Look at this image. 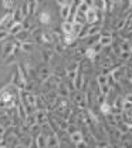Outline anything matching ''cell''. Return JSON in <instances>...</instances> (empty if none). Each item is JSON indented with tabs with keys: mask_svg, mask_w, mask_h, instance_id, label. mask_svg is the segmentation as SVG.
Here are the masks:
<instances>
[{
	"mask_svg": "<svg viewBox=\"0 0 132 148\" xmlns=\"http://www.w3.org/2000/svg\"><path fill=\"white\" fill-rule=\"evenodd\" d=\"M71 9H73V1H61V9H60V16L64 21H68L71 16Z\"/></svg>",
	"mask_w": 132,
	"mask_h": 148,
	"instance_id": "6da1fadb",
	"label": "cell"
},
{
	"mask_svg": "<svg viewBox=\"0 0 132 148\" xmlns=\"http://www.w3.org/2000/svg\"><path fill=\"white\" fill-rule=\"evenodd\" d=\"M99 16H101V12H98L94 6H91V9L88 10V13L85 14V20L90 23V26H94L95 23L98 21Z\"/></svg>",
	"mask_w": 132,
	"mask_h": 148,
	"instance_id": "7a4b0ae2",
	"label": "cell"
},
{
	"mask_svg": "<svg viewBox=\"0 0 132 148\" xmlns=\"http://www.w3.org/2000/svg\"><path fill=\"white\" fill-rule=\"evenodd\" d=\"M74 101L78 104L80 108H85L87 104H88V103H87L85 92H82V91H76V94H74Z\"/></svg>",
	"mask_w": 132,
	"mask_h": 148,
	"instance_id": "3957f363",
	"label": "cell"
},
{
	"mask_svg": "<svg viewBox=\"0 0 132 148\" xmlns=\"http://www.w3.org/2000/svg\"><path fill=\"white\" fill-rule=\"evenodd\" d=\"M12 21H13V14H12V12L7 13V14H4L3 17L0 18V32H1V30H6V32H7V29H9V26H10Z\"/></svg>",
	"mask_w": 132,
	"mask_h": 148,
	"instance_id": "277c9868",
	"label": "cell"
},
{
	"mask_svg": "<svg viewBox=\"0 0 132 148\" xmlns=\"http://www.w3.org/2000/svg\"><path fill=\"white\" fill-rule=\"evenodd\" d=\"M17 46H16V43H13V41H9V43H6L4 44V47H3V58L6 60L9 56H12L14 53V49H16Z\"/></svg>",
	"mask_w": 132,
	"mask_h": 148,
	"instance_id": "5b68a950",
	"label": "cell"
},
{
	"mask_svg": "<svg viewBox=\"0 0 132 148\" xmlns=\"http://www.w3.org/2000/svg\"><path fill=\"white\" fill-rule=\"evenodd\" d=\"M21 30H24L23 29V23H14V21H12L9 29H7L9 34H12V36H17Z\"/></svg>",
	"mask_w": 132,
	"mask_h": 148,
	"instance_id": "8992f818",
	"label": "cell"
},
{
	"mask_svg": "<svg viewBox=\"0 0 132 148\" xmlns=\"http://www.w3.org/2000/svg\"><path fill=\"white\" fill-rule=\"evenodd\" d=\"M73 86H74V90L76 91H81V88L84 86V74L81 73V71H78L76 80L73 81Z\"/></svg>",
	"mask_w": 132,
	"mask_h": 148,
	"instance_id": "52a82bcc",
	"label": "cell"
},
{
	"mask_svg": "<svg viewBox=\"0 0 132 148\" xmlns=\"http://www.w3.org/2000/svg\"><path fill=\"white\" fill-rule=\"evenodd\" d=\"M60 147V140L56 134H51L47 137V148H58Z\"/></svg>",
	"mask_w": 132,
	"mask_h": 148,
	"instance_id": "ba28073f",
	"label": "cell"
},
{
	"mask_svg": "<svg viewBox=\"0 0 132 148\" xmlns=\"http://www.w3.org/2000/svg\"><path fill=\"white\" fill-rule=\"evenodd\" d=\"M12 14H13V21H14V23H21V21H24V16H23L21 7H16V9L12 12Z\"/></svg>",
	"mask_w": 132,
	"mask_h": 148,
	"instance_id": "9c48e42d",
	"label": "cell"
},
{
	"mask_svg": "<svg viewBox=\"0 0 132 148\" xmlns=\"http://www.w3.org/2000/svg\"><path fill=\"white\" fill-rule=\"evenodd\" d=\"M61 29H63L64 34H74L73 33L74 32V23H71V21H63Z\"/></svg>",
	"mask_w": 132,
	"mask_h": 148,
	"instance_id": "30bf717a",
	"label": "cell"
},
{
	"mask_svg": "<svg viewBox=\"0 0 132 148\" xmlns=\"http://www.w3.org/2000/svg\"><path fill=\"white\" fill-rule=\"evenodd\" d=\"M58 95H60L61 98H65V97L70 95V88H68L64 83H60V84H58Z\"/></svg>",
	"mask_w": 132,
	"mask_h": 148,
	"instance_id": "8fae6325",
	"label": "cell"
},
{
	"mask_svg": "<svg viewBox=\"0 0 132 148\" xmlns=\"http://www.w3.org/2000/svg\"><path fill=\"white\" fill-rule=\"evenodd\" d=\"M99 43L102 44V47H108L112 44V36L111 34H101L99 36Z\"/></svg>",
	"mask_w": 132,
	"mask_h": 148,
	"instance_id": "7c38bea8",
	"label": "cell"
},
{
	"mask_svg": "<svg viewBox=\"0 0 132 148\" xmlns=\"http://www.w3.org/2000/svg\"><path fill=\"white\" fill-rule=\"evenodd\" d=\"M97 83L99 87H104V86H110V75L107 74H99L97 77Z\"/></svg>",
	"mask_w": 132,
	"mask_h": 148,
	"instance_id": "4fadbf2b",
	"label": "cell"
},
{
	"mask_svg": "<svg viewBox=\"0 0 132 148\" xmlns=\"http://www.w3.org/2000/svg\"><path fill=\"white\" fill-rule=\"evenodd\" d=\"M36 147L37 148H47V138L44 137L43 132L36 137Z\"/></svg>",
	"mask_w": 132,
	"mask_h": 148,
	"instance_id": "5bb4252c",
	"label": "cell"
},
{
	"mask_svg": "<svg viewBox=\"0 0 132 148\" xmlns=\"http://www.w3.org/2000/svg\"><path fill=\"white\" fill-rule=\"evenodd\" d=\"M70 140H71V143H74V144H78V143H81V141H84V135H82V132L78 130L77 132H74V134H71L70 135Z\"/></svg>",
	"mask_w": 132,
	"mask_h": 148,
	"instance_id": "9a60e30c",
	"label": "cell"
},
{
	"mask_svg": "<svg viewBox=\"0 0 132 148\" xmlns=\"http://www.w3.org/2000/svg\"><path fill=\"white\" fill-rule=\"evenodd\" d=\"M20 49H21L23 53H31L34 50V44L31 41H24V43L20 44Z\"/></svg>",
	"mask_w": 132,
	"mask_h": 148,
	"instance_id": "2e32d148",
	"label": "cell"
},
{
	"mask_svg": "<svg viewBox=\"0 0 132 148\" xmlns=\"http://www.w3.org/2000/svg\"><path fill=\"white\" fill-rule=\"evenodd\" d=\"M34 115H36V120H37L38 124L47 123V121H46V111L44 110H37L36 112H34Z\"/></svg>",
	"mask_w": 132,
	"mask_h": 148,
	"instance_id": "e0dca14e",
	"label": "cell"
},
{
	"mask_svg": "<svg viewBox=\"0 0 132 148\" xmlns=\"http://www.w3.org/2000/svg\"><path fill=\"white\" fill-rule=\"evenodd\" d=\"M132 51V46L128 40H124L121 43V53H131Z\"/></svg>",
	"mask_w": 132,
	"mask_h": 148,
	"instance_id": "ac0fdd59",
	"label": "cell"
},
{
	"mask_svg": "<svg viewBox=\"0 0 132 148\" xmlns=\"http://www.w3.org/2000/svg\"><path fill=\"white\" fill-rule=\"evenodd\" d=\"M29 36H30V32H27V30H21L19 34L16 36V38H17V41H21V43H24V41H27Z\"/></svg>",
	"mask_w": 132,
	"mask_h": 148,
	"instance_id": "d6986e66",
	"label": "cell"
},
{
	"mask_svg": "<svg viewBox=\"0 0 132 148\" xmlns=\"http://www.w3.org/2000/svg\"><path fill=\"white\" fill-rule=\"evenodd\" d=\"M50 21H51L50 13H48V12H41V14H40V23H43V24H48Z\"/></svg>",
	"mask_w": 132,
	"mask_h": 148,
	"instance_id": "ffe728a7",
	"label": "cell"
},
{
	"mask_svg": "<svg viewBox=\"0 0 132 148\" xmlns=\"http://www.w3.org/2000/svg\"><path fill=\"white\" fill-rule=\"evenodd\" d=\"M38 3L37 0H34V1H29V14L31 16V14H34L36 12H37V7H38Z\"/></svg>",
	"mask_w": 132,
	"mask_h": 148,
	"instance_id": "44dd1931",
	"label": "cell"
},
{
	"mask_svg": "<svg viewBox=\"0 0 132 148\" xmlns=\"http://www.w3.org/2000/svg\"><path fill=\"white\" fill-rule=\"evenodd\" d=\"M98 33H99V26H97V24L90 26L87 29V37H91V36H94V34H98Z\"/></svg>",
	"mask_w": 132,
	"mask_h": 148,
	"instance_id": "7402d4cb",
	"label": "cell"
},
{
	"mask_svg": "<svg viewBox=\"0 0 132 148\" xmlns=\"http://www.w3.org/2000/svg\"><path fill=\"white\" fill-rule=\"evenodd\" d=\"M111 111H112V107H111L108 103L101 104V112H102L104 115H110V114H111Z\"/></svg>",
	"mask_w": 132,
	"mask_h": 148,
	"instance_id": "603a6c76",
	"label": "cell"
},
{
	"mask_svg": "<svg viewBox=\"0 0 132 148\" xmlns=\"http://www.w3.org/2000/svg\"><path fill=\"white\" fill-rule=\"evenodd\" d=\"M40 77H41L43 81L47 80V78L50 77V69H48V67H43V69L40 70Z\"/></svg>",
	"mask_w": 132,
	"mask_h": 148,
	"instance_id": "cb8c5ba5",
	"label": "cell"
},
{
	"mask_svg": "<svg viewBox=\"0 0 132 148\" xmlns=\"http://www.w3.org/2000/svg\"><path fill=\"white\" fill-rule=\"evenodd\" d=\"M30 132H31V134H34V135H40V134H41V124H34V125H31V127H30Z\"/></svg>",
	"mask_w": 132,
	"mask_h": 148,
	"instance_id": "d4e9b609",
	"label": "cell"
},
{
	"mask_svg": "<svg viewBox=\"0 0 132 148\" xmlns=\"http://www.w3.org/2000/svg\"><path fill=\"white\" fill-rule=\"evenodd\" d=\"M31 143H33V138L31 137H23L21 138V145L23 147H26V148L31 147Z\"/></svg>",
	"mask_w": 132,
	"mask_h": 148,
	"instance_id": "484cf974",
	"label": "cell"
},
{
	"mask_svg": "<svg viewBox=\"0 0 132 148\" xmlns=\"http://www.w3.org/2000/svg\"><path fill=\"white\" fill-rule=\"evenodd\" d=\"M125 26H127V18H119V21L116 23L115 29H116V30H124Z\"/></svg>",
	"mask_w": 132,
	"mask_h": 148,
	"instance_id": "4316f807",
	"label": "cell"
},
{
	"mask_svg": "<svg viewBox=\"0 0 132 148\" xmlns=\"http://www.w3.org/2000/svg\"><path fill=\"white\" fill-rule=\"evenodd\" d=\"M1 6H3L6 10H12V9H13V6H14V3H13V1H10V0H3V1H1Z\"/></svg>",
	"mask_w": 132,
	"mask_h": 148,
	"instance_id": "83f0119b",
	"label": "cell"
},
{
	"mask_svg": "<svg viewBox=\"0 0 132 148\" xmlns=\"http://www.w3.org/2000/svg\"><path fill=\"white\" fill-rule=\"evenodd\" d=\"M21 12H23L24 18H27V16H29V1H24V3L21 4Z\"/></svg>",
	"mask_w": 132,
	"mask_h": 148,
	"instance_id": "f1b7e54d",
	"label": "cell"
},
{
	"mask_svg": "<svg viewBox=\"0 0 132 148\" xmlns=\"http://www.w3.org/2000/svg\"><path fill=\"white\" fill-rule=\"evenodd\" d=\"M51 56H53V53H51L50 50H46V51H43V53H41V57H43V60H44L46 63H48V61H50Z\"/></svg>",
	"mask_w": 132,
	"mask_h": 148,
	"instance_id": "f546056e",
	"label": "cell"
},
{
	"mask_svg": "<svg viewBox=\"0 0 132 148\" xmlns=\"http://www.w3.org/2000/svg\"><path fill=\"white\" fill-rule=\"evenodd\" d=\"M76 38H77L76 34H65V37H64V43H65V44H71Z\"/></svg>",
	"mask_w": 132,
	"mask_h": 148,
	"instance_id": "4dcf8cb0",
	"label": "cell"
},
{
	"mask_svg": "<svg viewBox=\"0 0 132 148\" xmlns=\"http://www.w3.org/2000/svg\"><path fill=\"white\" fill-rule=\"evenodd\" d=\"M91 47H93V50H94V51L97 53V54H98V53H101V50L104 49V47H102V44L99 43V40H98L97 43H94V44H93Z\"/></svg>",
	"mask_w": 132,
	"mask_h": 148,
	"instance_id": "1f68e13d",
	"label": "cell"
},
{
	"mask_svg": "<svg viewBox=\"0 0 132 148\" xmlns=\"http://www.w3.org/2000/svg\"><path fill=\"white\" fill-rule=\"evenodd\" d=\"M85 56H87L90 60H94L95 56H97V53L93 50V47H88V49H87V51H85Z\"/></svg>",
	"mask_w": 132,
	"mask_h": 148,
	"instance_id": "d6a6232c",
	"label": "cell"
},
{
	"mask_svg": "<svg viewBox=\"0 0 132 148\" xmlns=\"http://www.w3.org/2000/svg\"><path fill=\"white\" fill-rule=\"evenodd\" d=\"M99 91H101V95H104V97H107L110 91H111V87L110 86H104V87H99Z\"/></svg>",
	"mask_w": 132,
	"mask_h": 148,
	"instance_id": "836d02e7",
	"label": "cell"
},
{
	"mask_svg": "<svg viewBox=\"0 0 132 148\" xmlns=\"http://www.w3.org/2000/svg\"><path fill=\"white\" fill-rule=\"evenodd\" d=\"M78 130H77L76 125H73V124H68V128H67V132L71 135V134H74V132H77Z\"/></svg>",
	"mask_w": 132,
	"mask_h": 148,
	"instance_id": "e575fe53",
	"label": "cell"
},
{
	"mask_svg": "<svg viewBox=\"0 0 132 148\" xmlns=\"http://www.w3.org/2000/svg\"><path fill=\"white\" fill-rule=\"evenodd\" d=\"M13 61H14V54L9 56V57L4 60V64H10V63H13Z\"/></svg>",
	"mask_w": 132,
	"mask_h": 148,
	"instance_id": "d590c367",
	"label": "cell"
},
{
	"mask_svg": "<svg viewBox=\"0 0 132 148\" xmlns=\"http://www.w3.org/2000/svg\"><path fill=\"white\" fill-rule=\"evenodd\" d=\"M7 36H9V32H6V30H1V32H0V41H1V40H4V38H6Z\"/></svg>",
	"mask_w": 132,
	"mask_h": 148,
	"instance_id": "8d00e7d4",
	"label": "cell"
},
{
	"mask_svg": "<svg viewBox=\"0 0 132 148\" xmlns=\"http://www.w3.org/2000/svg\"><path fill=\"white\" fill-rule=\"evenodd\" d=\"M76 148H88V144L85 141H81V143H78L76 145Z\"/></svg>",
	"mask_w": 132,
	"mask_h": 148,
	"instance_id": "74e56055",
	"label": "cell"
},
{
	"mask_svg": "<svg viewBox=\"0 0 132 148\" xmlns=\"http://www.w3.org/2000/svg\"><path fill=\"white\" fill-rule=\"evenodd\" d=\"M121 57L125 58V60H128V58L131 57V53H121Z\"/></svg>",
	"mask_w": 132,
	"mask_h": 148,
	"instance_id": "f35d334b",
	"label": "cell"
},
{
	"mask_svg": "<svg viewBox=\"0 0 132 148\" xmlns=\"http://www.w3.org/2000/svg\"><path fill=\"white\" fill-rule=\"evenodd\" d=\"M13 148H26V147H23L21 144H16V145H14V147H13Z\"/></svg>",
	"mask_w": 132,
	"mask_h": 148,
	"instance_id": "ab89813d",
	"label": "cell"
},
{
	"mask_svg": "<svg viewBox=\"0 0 132 148\" xmlns=\"http://www.w3.org/2000/svg\"><path fill=\"white\" fill-rule=\"evenodd\" d=\"M3 132H4V127H3V125H0V135H1Z\"/></svg>",
	"mask_w": 132,
	"mask_h": 148,
	"instance_id": "60d3db41",
	"label": "cell"
},
{
	"mask_svg": "<svg viewBox=\"0 0 132 148\" xmlns=\"http://www.w3.org/2000/svg\"><path fill=\"white\" fill-rule=\"evenodd\" d=\"M129 81H131V84H132V75H131V78H129Z\"/></svg>",
	"mask_w": 132,
	"mask_h": 148,
	"instance_id": "b9f144b4",
	"label": "cell"
}]
</instances>
